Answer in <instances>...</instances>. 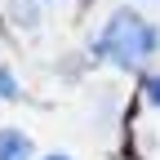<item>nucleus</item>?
I'll use <instances>...</instances> for the list:
<instances>
[{"mask_svg":"<svg viewBox=\"0 0 160 160\" xmlns=\"http://www.w3.org/2000/svg\"><path fill=\"white\" fill-rule=\"evenodd\" d=\"M156 45H160L156 27L142 22V18L129 13V9H120L111 22H107L102 40H98V53L111 58V62H120V67H142L147 58L156 53Z\"/></svg>","mask_w":160,"mask_h":160,"instance_id":"f257e3e1","label":"nucleus"},{"mask_svg":"<svg viewBox=\"0 0 160 160\" xmlns=\"http://www.w3.org/2000/svg\"><path fill=\"white\" fill-rule=\"evenodd\" d=\"M0 160H31V142L18 129H0Z\"/></svg>","mask_w":160,"mask_h":160,"instance_id":"f03ea898","label":"nucleus"},{"mask_svg":"<svg viewBox=\"0 0 160 160\" xmlns=\"http://www.w3.org/2000/svg\"><path fill=\"white\" fill-rule=\"evenodd\" d=\"M13 13H18V22H36V9L27 0H13Z\"/></svg>","mask_w":160,"mask_h":160,"instance_id":"7ed1b4c3","label":"nucleus"},{"mask_svg":"<svg viewBox=\"0 0 160 160\" xmlns=\"http://www.w3.org/2000/svg\"><path fill=\"white\" fill-rule=\"evenodd\" d=\"M18 93V85H13V76L5 71V67H0V98H13Z\"/></svg>","mask_w":160,"mask_h":160,"instance_id":"20e7f679","label":"nucleus"},{"mask_svg":"<svg viewBox=\"0 0 160 160\" xmlns=\"http://www.w3.org/2000/svg\"><path fill=\"white\" fill-rule=\"evenodd\" d=\"M147 98H151V102H156V107H160V76L151 80V85H147Z\"/></svg>","mask_w":160,"mask_h":160,"instance_id":"39448f33","label":"nucleus"},{"mask_svg":"<svg viewBox=\"0 0 160 160\" xmlns=\"http://www.w3.org/2000/svg\"><path fill=\"white\" fill-rule=\"evenodd\" d=\"M49 160H67V156H49Z\"/></svg>","mask_w":160,"mask_h":160,"instance_id":"423d86ee","label":"nucleus"}]
</instances>
